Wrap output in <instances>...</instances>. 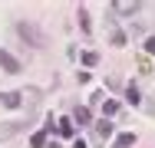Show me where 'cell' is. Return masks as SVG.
Here are the masks:
<instances>
[{
    "label": "cell",
    "instance_id": "8",
    "mask_svg": "<svg viewBox=\"0 0 155 148\" xmlns=\"http://www.w3.org/2000/svg\"><path fill=\"white\" fill-rule=\"evenodd\" d=\"M60 135H73V122L69 118H60Z\"/></svg>",
    "mask_w": 155,
    "mask_h": 148
},
{
    "label": "cell",
    "instance_id": "1",
    "mask_svg": "<svg viewBox=\"0 0 155 148\" xmlns=\"http://www.w3.org/2000/svg\"><path fill=\"white\" fill-rule=\"evenodd\" d=\"M17 36H20L23 43H30L33 50H43V46H46V33L36 27V23H27V20L17 23Z\"/></svg>",
    "mask_w": 155,
    "mask_h": 148
},
{
    "label": "cell",
    "instance_id": "5",
    "mask_svg": "<svg viewBox=\"0 0 155 148\" xmlns=\"http://www.w3.org/2000/svg\"><path fill=\"white\" fill-rule=\"evenodd\" d=\"M132 142H135V135H132V132H125V135H119V138H116V145H112V148H129Z\"/></svg>",
    "mask_w": 155,
    "mask_h": 148
},
{
    "label": "cell",
    "instance_id": "2",
    "mask_svg": "<svg viewBox=\"0 0 155 148\" xmlns=\"http://www.w3.org/2000/svg\"><path fill=\"white\" fill-rule=\"evenodd\" d=\"M0 69H7V72H13V76H17L23 66H20V59H17V56H10L7 50H0Z\"/></svg>",
    "mask_w": 155,
    "mask_h": 148
},
{
    "label": "cell",
    "instance_id": "3",
    "mask_svg": "<svg viewBox=\"0 0 155 148\" xmlns=\"http://www.w3.org/2000/svg\"><path fill=\"white\" fill-rule=\"evenodd\" d=\"M20 102H23L20 92H0V105H3V109H17Z\"/></svg>",
    "mask_w": 155,
    "mask_h": 148
},
{
    "label": "cell",
    "instance_id": "11",
    "mask_svg": "<svg viewBox=\"0 0 155 148\" xmlns=\"http://www.w3.org/2000/svg\"><path fill=\"white\" fill-rule=\"evenodd\" d=\"M112 43H116V46H122V43H125V33H122V30H116V33H112Z\"/></svg>",
    "mask_w": 155,
    "mask_h": 148
},
{
    "label": "cell",
    "instance_id": "12",
    "mask_svg": "<svg viewBox=\"0 0 155 148\" xmlns=\"http://www.w3.org/2000/svg\"><path fill=\"white\" fill-rule=\"evenodd\" d=\"M145 53H152V56H155V36H149V40H145Z\"/></svg>",
    "mask_w": 155,
    "mask_h": 148
},
{
    "label": "cell",
    "instance_id": "7",
    "mask_svg": "<svg viewBox=\"0 0 155 148\" xmlns=\"http://www.w3.org/2000/svg\"><path fill=\"white\" fill-rule=\"evenodd\" d=\"M73 118H76L79 125H86V122H89V112H86V109H76V112H73Z\"/></svg>",
    "mask_w": 155,
    "mask_h": 148
},
{
    "label": "cell",
    "instance_id": "9",
    "mask_svg": "<svg viewBox=\"0 0 155 148\" xmlns=\"http://www.w3.org/2000/svg\"><path fill=\"white\" fill-rule=\"evenodd\" d=\"M83 63H86V66H96V63H99V53H83Z\"/></svg>",
    "mask_w": 155,
    "mask_h": 148
},
{
    "label": "cell",
    "instance_id": "4",
    "mask_svg": "<svg viewBox=\"0 0 155 148\" xmlns=\"http://www.w3.org/2000/svg\"><path fill=\"white\" fill-rule=\"evenodd\" d=\"M79 27H83V33H86V36L93 33V27H89V13H86V7H79Z\"/></svg>",
    "mask_w": 155,
    "mask_h": 148
},
{
    "label": "cell",
    "instance_id": "13",
    "mask_svg": "<svg viewBox=\"0 0 155 148\" xmlns=\"http://www.w3.org/2000/svg\"><path fill=\"white\" fill-rule=\"evenodd\" d=\"M73 148H86V142H73Z\"/></svg>",
    "mask_w": 155,
    "mask_h": 148
},
{
    "label": "cell",
    "instance_id": "10",
    "mask_svg": "<svg viewBox=\"0 0 155 148\" xmlns=\"http://www.w3.org/2000/svg\"><path fill=\"white\" fill-rule=\"evenodd\" d=\"M116 109H119V102H106V105H102V112H106V115H116Z\"/></svg>",
    "mask_w": 155,
    "mask_h": 148
},
{
    "label": "cell",
    "instance_id": "6",
    "mask_svg": "<svg viewBox=\"0 0 155 148\" xmlns=\"http://www.w3.org/2000/svg\"><path fill=\"white\" fill-rule=\"evenodd\" d=\"M96 132H99V138H109V135H112V125H109V122H99Z\"/></svg>",
    "mask_w": 155,
    "mask_h": 148
}]
</instances>
